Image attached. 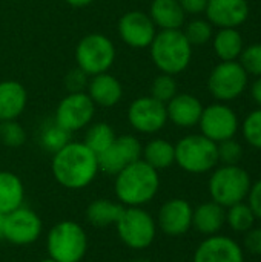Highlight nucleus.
<instances>
[{"label":"nucleus","mask_w":261,"mask_h":262,"mask_svg":"<svg viewBox=\"0 0 261 262\" xmlns=\"http://www.w3.org/2000/svg\"><path fill=\"white\" fill-rule=\"evenodd\" d=\"M160 190L158 170L142 158L126 166L114 177V192L123 207H145Z\"/></svg>","instance_id":"2"},{"label":"nucleus","mask_w":261,"mask_h":262,"mask_svg":"<svg viewBox=\"0 0 261 262\" xmlns=\"http://www.w3.org/2000/svg\"><path fill=\"white\" fill-rule=\"evenodd\" d=\"M142 160L158 172L169 169L175 163V146L165 138H154L143 146Z\"/></svg>","instance_id":"26"},{"label":"nucleus","mask_w":261,"mask_h":262,"mask_svg":"<svg viewBox=\"0 0 261 262\" xmlns=\"http://www.w3.org/2000/svg\"><path fill=\"white\" fill-rule=\"evenodd\" d=\"M168 120L178 127H194L198 124L203 104L191 94H177L166 103Z\"/></svg>","instance_id":"19"},{"label":"nucleus","mask_w":261,"mask_h":262,"mask_svg":"<svg viewBox=\"0 0 261 262\" xmlns=\"http://www.w3.org/2000/svg\"><path fill=\"white\" fill-rule=\"evenodd\" d=\"M3 220H5V215L0 213V241L3 239Z\"/></svg>","instance_id":"43"},{"label":"nucleus","mask_w":261,"mask_h":262,"mask_svg":"<svg viewBox=\"0 0 261 262\" xmlns=\"http://www.w3.org/2000/svg\"><path fill=\"white\" fill-rule=\"evenodd\" d=\"M246 200H248V206L254 212V216L261 221V180L252 183Z\"/></svg>","instance_id":"39"},{"label":"nucleus","mask_w":261,"mask_h":262,"mask_svg":"<svg viewBox=\"0 0 261 262\" xmlns=\"http://www.w3.org/2000/svg\"><path fill=\"white\" fill-rule=\"evenodd\" d=\"M40 262H57V261H54V259H51V258L48 256V258H45V259H42V261H40Z\"/></svg>","instance_id":"44"},{"label":"nucleus","mask_w":261,"mask_h":262,"mask_svg":"<svg viewBox=\"0 0 261 262\" xmlns=\"http://www.w3.org/2000/svg\"><path fill=\"white\" fill-rule=\"evenodd\" d=\"M115 60V46L105 34L92 32L85 35L75 48V61L89 77L108 72Z\"/></svg>","instance_id":"8"},{"label":"nucleus","mask_w":261,"mask_h":262,"mask_svg":"<svg viewBox=\"0 0 261 262\" xmlns=\"http://www.w3.org/2000/svg\"><path fill=\"white\" fill-rule=\"evenodd\" d=\"M68 5H71V6H74V8H83V6H88V5H91L94 0H65Z\"/></svg>","instance_id":"42"},{"label":"nucleus","mask_w":261,"mask_h":262,"mask_svg":"<svg viewBox=\"0 0 261 262\" xmlns=\"http://www.w3.org/2000/svg\"><path fill=\"white\" fill-rule=\"evenodd\" d=\"M248 80L249 75L240 61H222L211 71L208 89L218 101H232L245 92Z\"/></svg>","instance_id":"9"},{"label":"nucleus","mask_w":261,"mask_h":262,"mask_svg":"<svg viewBox=\"0 0 261 262\" xmlns=\"http://www.w3.org/2000/svg\"><path fill=\"white\" fill-rule=\"evenodd\" d=\"M252 186L251 175L242 166H220L211 173L208 189L211 200L228 209L234 204L243 203Z\"/></svg>","instance_id":"5"},{"label":"nucleus","mask_w":261,"mask_h":262,"mask_svg":"<svg viewBox=\"0 0 261 262\" xmlns=\"http://www.w3.org/2000/svg\"><path fill=\"white\" fill-rule=\"evenodd\" d=\"M177 81L174 78V75L169 74H160L158 77H155V80L152 81L151 86V97H154L155 100L162 101V103H168L171 101L175 95H177Z\"/></svg>","instance_id":"32"},{"label":"nucleus","mask_w":261,"mask_h":262,"mask_svg":"<svg viewBox=\"0 0 261 262\" xmlns=\"http://www.w3.org/2000/svg\"><path fill=\"white\" fill-rule=\"evenodd\" d=\"M257 218L248 206V203H238L226 209V224L237 233H246L255 224Z\"/></svg>","instance_id":"29"},{"label":"nucleus","mask_w":261,"mask_h":262,"mask_svg":"<svg viewBox=\"0 0 261 262\" xmlns=\"http://www.w3.org/2000/svg\"><path fill=\"white\" fill-rule=\"evenodd\" d=\"M120 241L132 250L151 247L157 236V221L145 207H123L115 223Z\"/></svg>","instance_id":"7"},{"label":"nucleus","mask_w":261,"mask_h":262,"mask_svg":"<svg viewBox=\"0 0 261 262\" xmlns=\"http://www.w3.org/2000/svg\"><path fill=\"white\" fill-rule=\"evenodd\" d=\"M205 12L212 26L238 28L249 15V5L246 0H208Z\"/></svg>","instance_id":"18"},{"label":"nucleus","mask_w":261,"mask_h":262,"mask_svg":"<svg viewBox=\"0 0 261 262\" xmlns=\"http://www.w3.org/2000/svg\"><path fill=\"white\" fill-rule=\"evenodd\" d=\"M123 206L118 201H112L108 198L94 200L85 212L88 224L97 229H106L109 226H115L117 220L120 218Z\"/></svg>","instance_id":"25"},{"label":"nucleus","mask_w":261,"mask_h":262,"mask_svg":"<svg viewBox=\"0 0 261 262\" xmlns=\"http://www.w3.org/2000/svg\"><path fill=\"white\" fill-rule=\"evenodd\" d=\"M28 101L26 89L15 80L0 81V121L17 120Z\"/></svg>","instance_id":"22"},{"label":"nucleus","mask_w":261,"mask_h":262,"mask_svg":"<svg viewBox=\"0 0 261 262\" xmlns=\"http://www.w3.org/2000/svg\"><path fill=\"white\" fill-rule=\"evenodd\" d=\"M142 143L134 135H120L114 140V143L97 155L98 170L115 177L126 166L142 158Z\"/></svg>","instance_id":"14"},{"label":"nucleus","mask_w":261,"mask_h":262,"mask_svg":"<svg viewBox=\"0 0 261 262\" xmlns=\"http://www.w3.org/2000/svg\"><path fill=\"white\" fill-rule=\"evenodd\" d=\"M217 150H218V163L226 166H235L243 158V147L234 138L217 143Z\"/></svg>","instance_id":"35"},{"label":"nucleus","mask_w":261,"mask_h":262,"mask_svg":"<svg viewBox=\"0 0 261 262\" xmlns=\"http://www.w3.org/2000/svg\"><path fill=\"white\" fill-rule=\"evenodd\" d=\"M128 121L140 134H157L168 123L166 104L154 97H140L128 107Z\"/></svg>","instance_id":"13"},{"label":"nucleus","mask_w":261,"mask_h":262,"mask_svg":"<svg viewBox=\"0 0 261 262\" xmlns=\"http://www.w3.org/2000/svg\"><path fill=\"white\" fill-rule=\"evenodd\" d=\"M243 49V38L237 28H223L214 35V51L222 61H235Z\"/></svg>","instance_id":"27"},{"label":"nucleus","mask_w":261,"mask_h":262,"mask_svg":"<svg viewBox=\"0 0 261 262\" xmlns=\"http://www.w3.org/2000/svg\"><path fill=\"white\" fill-rule=\"evenodd\" d=\"M43 232L40 216L29 207H18L5 215L3 220V239L12 246H31Z\"/></svg>","instance_id":"10"},{"label":"nucleus","mask_w":261,"mask_h":262,"mask_svg":"<svg viewBox=\"0 0 261 262\" xmlns=\"http://www.w3.org/2000/svg\"><path fill=\"white\" fill-rule=\"evenodd\" d=\"M243 137L255 149L261 150V107L252 111L243 121Z\"/></svg>","instance_id":"34"},{"label":"nucleus","mask_w":261,"mask_h":262,"mask_svg":"<svg viewBox=\"0 0 261 262\" xmlns=\"http://www.w3.org/2000/svg\"><path fill=\"white\" fill-rule=\"evenodd\" d=\"M180 6L183 8L185 14L191 15H198L206 11L208 0H178Z\"/></svg>","instance_id":"40"},{"label":"nucleus","mask_w":261,"mask_h":262,"mask_svg":"<svg viewBox=\"0 0 261 262\" xmlns=\"http://www.w3.org/2000/svg\"><path fill=\"white\" fill-rule=\"evenodd\" d=\"M243 247V250L249 252L251 255L261 256V227H252L245 233Z\"/></svg>","instance_id":"38"},{"label":"nucleus","mask_w":261,"mask_h":262,"mask_svg":"<svg viewBox=\"0 0 261 262\" xmlns=\"http://www.w3.org/2000/svg\"><path fill=\"white\" fill-rule=\"evenodd\" d=\"M25 203V184L18 175L0 170V213L8 215Z\"/></svg>","instance_id":"24"},{"label":"nucleus","mask_w":261,"mask_h":262,"mask_svg":"<svg viewBox=\"0 0 261 262\" xmlns=\"http://www.w3.org/2000/svg\"><path fill=\"white\" fill-rule=\"evenodd\" d=\"M86 94L95 106L112 107L120 103L123 97V86L112 74L103 72L91 77Z\"/></svg>","instance_id":"20"},{"label":"nucleus","mask_w":261,"mask_h":262,"mask_svg":"<svg viewBox=\"0 0 261 262\" xmlns=\"http://www.w3.org/2000/svg\"><path fill=\"white\" fill-rule=\"evenodd\" d=\"M192 262H245V250L234 238L218 233L197 246Z\"/></svg>","instance_id":"17"},{"label":"nucleus","mask_w":261,"mask_h":262,"mask_svg":"<svg viewBox=\"0 0 261 262\" xmlns=\"http://www.w3.org/2000/svg\"><path fill=\"white\" fill-rule=\"evenodd\" d=\"M86 230L75 221H60L51 227L46 236V252L57 262H80L88 253Z\"/></svg>","instance_id":"4"},{"label":"nucleus","mask_w":261,"mask_h":262,"mask_svg":"<svg viewBox=\"0 0 261 262\" xmlns=\"http://www.w3.org/2000/svg\"><path fill=\"white\" fill-rule=\"evenodd\" d=\"M51 170L55 181L69 190L88 187L100 172L97 155L83 141H69L52 154Z\"/></svg>","instance_id":"1"},{"label":"nucleus","mask_w":261,"mask_h":262,"mask_svg":"<svg viewBox=\"0 0 261 262\" xmlns=\"http://www.w3.org/2000/svg\"><path fill=\"white\" fill-rule=\"evenodd\" d=\"M95 104L86 92H69L57 106L54 121L72 134L85 129L94 118Z\"/></svg>","instance_id":"11"},{"label":"nucleus","mask_w":261,"mask_h":262,"mask_svg":"<svg viewBox=\"0 0 261 262\" xmlns=\"http://www.w3.org/2000/svg\"><path fill=\"white\" fill-rule=\"evenodd\" d=\"M194 207L188 200L171 198L162 204L157 213V227L168 236H182L192 229Z\"/></svg>","instance_id":"16"},{"label":"nucleus","mask_w":261,"mask_h":262,"mask_svg":"<svg viewBox=\"0 0 261 262\" xmlns=\"http://www.w3.org/2000/svg\"><path fill=\"white\" fill-rule=\"evenodd\" d=\"M0 141L6 147L17 149L25 144L26 132L17 120H6L0 121Z\"/></svg>","instance_id":"31"},{"label":"nucleus","mask_w":261,"mask_h":262,"mask_svg":"<svg viewBox=\"0 0 261 262\" xmlns=\"http://www.w3.org/2000/svg\"><path fill=\"white\" fill-rule=\"evenodd\" d=\"M149 48L152 61L162 74H180L192 58V45L182 29H162L155 34Z\"/></svg>","instance_id":"3"},{"label":"nucleus","mask_w":261,"mask_h":262,"mask_svg":"<svg viewBox=\"0 0 261 262\" xmlns=\"http://www.w3.org/2000/svg\"><path fill=\"white\" fill-rule=\"evenodd\" d=\"M38 141H40V146L46 152L55 154L57 150H60L63 146H66L71 141V134L62 129L55 121H52L51 124H46L42 127Z\"/></svg>","instance_id":"30"},{"label":"nucleus","mask_w":261,"mask_h":262,"mask_svg":"<svg viewBox=\"0 0 261 262\" xmlns=\"http://www.w3.org/2000/svg\"><path fill=\"white\" fill-rule=\"evenodd\" d=\"M149 14L143 11H128L125 12L117 25L118 35L123 43L134 49L149 48L157 31Z\"/></svg>","instance_id":"15"},{"label":"nucleus","mask_w":261,"mask_h":262,"mask_svg":"<svg viewBox=\"0 0 261 262\" xmlns=\"http://www.w3.org/2000/svg\"><path fill=\"white\" fill-rule=\"evenodd\" d=\"M225 224L226 209L212 200L198 204L192 212V229H195L203 236L218 235Z\"/></svg>","instance_id":"21"},{"label":"nucleus","mask_w":261,"mask_h":262,"mask_svg":"<svg viewBox=\"0 0 261 262\" xmlns=\"http://www.w3.org/2000/svg\"><path fill=\"white\" fill-rule=\"evenodd\" d=\"M149 17L160 29H182L186 14L178 0H152Z\"/></svg>","instance_id":"23"},{"label":"nucleus","mask_w":261,"mask_h":262,"mask_svg":"<svg viewBox=\"0 0 261 262\" xmlns=\"http://www.w3.org/2000/svg\"><path fill=\"white\" fill-rule=\"evenodd\" d=\"M88 74H85L80 68L71 69L65 77V84L69 92H83L88 88Z\"/></svg>","instance_id":"37"},{"label":"nucleus","mask_w":261,"mask_h":262,"mask_svg":"<svg viewBox=\"0 0 261 262\" xmlns=\"http://www.w3.org/2000/svg\"><path fill=\"white\" fill-rule=\"evenodd\" d=\"M198 126L202 135L214 143H222L235 137L238 130V117L225 103H214L208 107H203Z\"/></svg>","instance_id":"12"},{"label":"nucleus","mask_w":261,"mask_h":262,"mask_svg":"<svg viewBox=\"0 0 261 262\" xmlns=\"http://www.w3.org/2000/svg\"><path fill=\"white\" fill-rule=\"evenodd\" d=\"M251 95H252L254 101L261 107V77H258V78L254 81V84H252V88H251Z\"/></svg>","instance_id":"41"},{"label":"nucleus","mask_w":261,"mask_h":262,"mask_svg":"<svg viewBox=\"0 0 261 262\" xmlns=\"http://www.w3.org/2000/svg\"><path fill=\"white\" fill-rule=\"evenodd\" d=\"M240 64L248 72V75L261 77V43L251 45L243 49L240 55Z\"/></svg>","instance_id":"36"},{"label":"nucleus","mask_w":261,"mask_h":262,"mask_svg":"<svg viewBox=\"0 0 261 262\" xmlns=\"http://www.w3.org/2000/svg\"><path fill=\"white\" fill-rule=\"evenodd\" d=\"M175 146V164L192 175L214 170L218 164L217 143L202 134L186 135Z\"/></svg>","instance_id":"6"},{"label":"nucleus","mask_w":261,"mask_h":262,"mask_svg":"<svg viewBox=\"0 0 261 262\" xmlns=\"http://www.w3.org/2000/svg\"><path fill=\"white\" fill-rule=\"evenodd\" d=\"M183 34L192 46L205 45L212 38V25L208 20L194 18L186 25Z\"/></svg>","instance_id":"33"},{"label":"nucleus","mask_w":261,"mask_h":262,"mask_svg":"<svg viewBox=\"0 0 261 262\" xmlns=\"http://www.w3.org/2000/svg\"><path fill=\"white\" fill-rule=\"evenodd\" d=\"M117 138L114 129L108 123H94L86 129L83 143L95 154L100 155L103 150H106L114 140Z\"/></svg>","instance_id":"28"}]
</instances>
